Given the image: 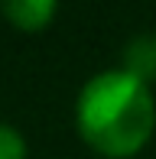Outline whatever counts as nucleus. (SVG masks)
Listing matches in <instances>:
<instances>
[{
  "label": "nucleus",
  "mask_w": 156,
  "mask_h": 159,
  "mask_svg": "<svg viewBox=\"0 0 156 159\" xmlns=\"http://www.w3.org/2000/svg\"><path fill=\"white\" fill-rule=\"evenodd\" d=\"M0 10H3V16L16 30H30L33 33V30H42V26L52 23L59 3L55 0H3Z\"/></svg>",
  "instance_id": "nucleus-2"
},
{
  "label": "nucleus",
  "mask_w": 156,
  "mask_h": 159,
  "mask_svg": "<svg viewBox=\"0 0 156 159\" xmlns=\"http://www.w3.org/2000/svg\"><path fill=\"white\" fill-rule=\"evenodd\" d=\"M75 120L88 146H94L101 156H133L146 146L156 124L150 84L127 68L101 71L81 88Z\"/></svg>",
  "instance_id": "nucleus-1"
},
{
  "label": "nucleus",
  "mask_w": 156,
  "mask_h": 159,
  "mask_svg": "<svg viewBox=\"0 0 156 159\" xmlns=\"http://www.w3.org/2000/svg\"><path fill=\"white\" fill-rule=\"evenodd\" d=\"M0 159H26V140L10 124H0Z\"/></svg>",
  "instance_id": "nucleus-4"
},
{
  "label": "nucleus",
  "mask_w": 156,
  "mask_h": 159,
  "mask_svg": "<svg viewBox=\"0 0 156 159\" xmlns=\"http://www.w3.org/2000/svg\"><path fill=\"white\" fill-rule=\"evenodd\" d=\"M127 71H133L137 78H153L156 75V39L153 36H140L130 49H127Z\"/></svg>",
  "instance_id": "nucleus-3"
}]
</instances>
